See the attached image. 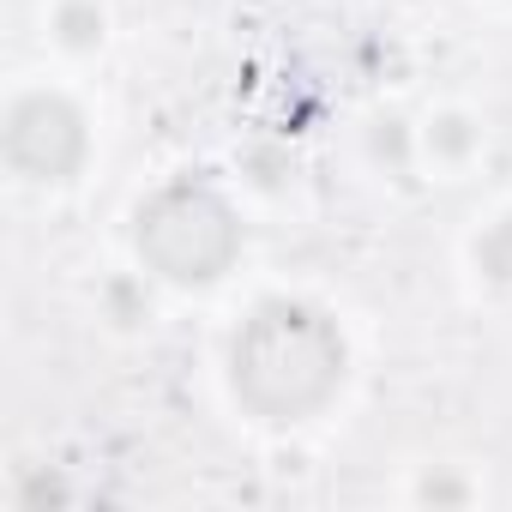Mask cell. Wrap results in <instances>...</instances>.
<instances>
[{
	"mask_svg": "<svg viewBox=\"0 0 512 512\" xmlns=\"http://www.w3.org/2000/svg\"><path fill=\"white\" fill-rule=\"evenodd\" d=\"M0 145H7L13 175H25L31 187H61L85 169L91 157V127L85 109L67 91H19L0 121Z\"/></svg>",
	"mask_w": 512,
	"mask_h": 512,
	"instance_id": "3957f363",
	"label": "cell"
},
{
	"mask_svg": "<svg viewBox=\"0 0 512 512\" xmlns=\"http://www.w3.org/2000/svg\"><path fill=\"white\" fill-rule=\"evenodd\" d=\"M416 494H422V500H470V488H464V482H434V476H428Z\"/></svg>",
	"mask_w": 512,
	"mask_h": 512,
	"instance_id": "52a82bcc",
	"label": "cell"
},
{
	"mask_svg": "<svg viewBox=\"0 0 512 512\" xmlns=\"http://www.w3.org/2000/svg\"><path fill=\"white\" fill-rule=\"evenodd\" d=\"M55 43L73 55H91L103 43V7L97 0H61L55 7Z\"/></svg>",
	"mask_w": 512,
	"mask_h": 512,
	"instance_id": "5b68a950",
	"label": "cell"
},
{
	"mask_svg": "<svg viewBox=\"0 0 512 512\" xmlns=\"http://www.w3.org/2000/svg\"><path fill=\"white\" fill-rule=\"evenodd\" d=\"M350 374V344L320 302L266 296L229 338V392L260 422H308L320 416Z\"/></svg>",
	"mask_w": 512,
	"mask_h": 512,
	"instance_id": "6da1fadb",
	"label": "cell"
},
{
	"mask_svg": "<svg viewBox=\"0 0 512 512\" xmlns=\"http://www.w3.org/2000/svg\"><path fill=\"white\" fill-rule=\"evenodd\" d=\"M133 247L169 284H217L241 260V217L211 181L175 175L133 211Z\"/></svg>",
	"mask_w": 512,
	"mask_h": 512,
	"instance_id": "7a4b0ae2",
	"label": "cell"
},
{
	"mask_svg": "<svg viewBox=\"0 0 512 512\" xmlns=\"http://www.w3.org/2000/svg\"><path fill=\"white\" fill-rule=\"evenodd\" d=\"M470 260H476V272H482L488 284L512 290V211L476 229V241H470Z\"/></svg>",
	"mask_w": 512,
	"mask_h": 512,
	"instance_id": "277c9868",
	"label": "cell"
},
{
	"mask_svg": "<svg viewBox=\"0 0 512 512\" xmlns=\"http://www.w3.org/2000/svg\"><path fill=\"white\" fill-rule=\"evenodd\" d=\"M476 121L470 115H440V121H428V151L440 157V163H464L470 151H476Z\"/></svg>",
	"mask_w": 512,
	"mask_h": 512,
	"instance_id": "8992f818",
	"label": "cell"
}]
</instances>
